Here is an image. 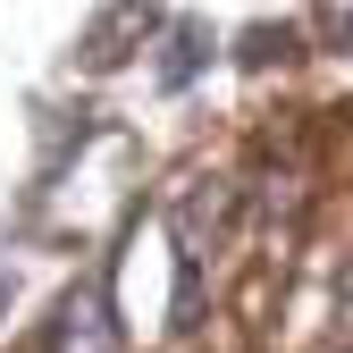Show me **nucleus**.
<instances>
[{
	"instance_id": "obj_1",
	"label": "nucleus",
	"mask_w": 353,
	"mask_h": 353,
	"mask_svg": "<svg viewBox=\"0 0 353 353\" xmlns=\"http://www.w3.org/2000/svg\"><path fill=\"white\" fill-rule=\"evenodd\" d=\"M51 353H118V320H110V286L101 278L68 286L59 328H51Z\"/></svg>"
},
{
	"instance_id": "obj_2",
	"label": "nucleus",
	"mask_w": 353,
	"mask_h": 353,
	"mask_svg": "<svg viewBox=\"0 0 353 353\" xmlns=\"http://www.w3.org/2000/svg\"><path fill=\"white\" fill-rule=\"evenodd\" d=\"M320 34L328 51H353V0H320Z\"/></svg>"
},
{
	"instance_id": "obj_3",
	"label": "nucleus",
	"mask_w": 353,
	"mask_h": 353,
	"mask_svg": "<svg viewBox=\"0 0 353 353\" xmlns=\"http://www.w3.org/2000/svg\"><path fill=\"white\" fill-rule=\"evenodd\" d=\"M194 59H202V26H176V59H168V84H185V76H194Z\"/></svg>"
},
{
	"instance_id": "obj_4",
	"label": "nucleus",
	"mask_w": 353,
	"mask_h": 353,
	"mask_svg": "<svg viewBox=\"0 0 353 353\" xmlns=\"http://www.w3.org/2000/svg\"><path fill=\"white\" fill-rule=\"evenodd\" d=\"M0 312H9V286H0Z\"/></svg>"
}]
</instances>
